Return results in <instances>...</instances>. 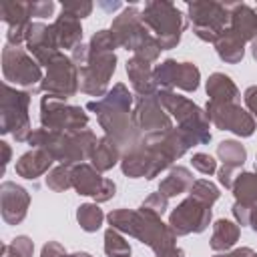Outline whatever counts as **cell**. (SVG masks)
<instances>
[{"instance_id": "6da1fadb", "label": "cell", "mask_w": 257, "mask_h": 257, "mask_svg": "<svg viewBox=\"0 0 257 257\" xmlns=\"http://www.w3.org/2000/svg\"><path fill=\"white\" fill-rule=\"evenodd\" d=\"M14 56L18 60V66L14 64V70H8L6 78H10L12 82H18V84L36 82L38 80V68L34 66V62L30 58H26V54L20 50H14Z\"/></svg>"}, {"instance_id": "7a4b0ae2", "label": "cell", "mask_w": 257, "mask_h": 257, "mask_svg": "<svg viewBox=\"0 0 257 257\" xmlns=\"http://www.w3.org/2000/svg\"><path fill=\"white\" fill-rule=\"evenodd\" d=\"M42 157H44V155H42V153H38V151L24 155V157L20 159V163L16 165L18 173H22L26 179H32V177H36L38 173H42V171H44V169L50 165V161H44V163H36V161H40Z\"/></svg>"}, {"instance_id": "3957f363", "label": "cell", "mask_w": 257, "mask_h": 257, "mask_svg": "<svg viewBox=\"0 0 257 257\" xmlns=\"http://www.w3.org/2000/svg\"><path fill=\"white\" fill-rule=\"evenodd\" d=\"M235 239H237V227L229 221H219L215 237H213V247L215 249H225V247L233 245Z\"/></svg>"}, {"instance_id": "277c9868", "label": "cell", "mask_w": 257, "mask_h": 257, "mask_svg": "<svg viewBox=\"0 0 257 257\" xmlns=\"http://www.w3.org/2000/svg\"><path fill=\"white\" fill-rule=\"evenodd\" d=\"M78 221L82 223V227L86 231H94V229H98V225L102 221V213L94 205H82L78 209Z\"/></svg>"}, {"instance_id": "5b68a950", "label": "cell", "mask_w": 257, "mask_h": 257, "mask_svg": "<svg viewBox=\"0 0 257 257\" xmlns=\"http://www.w3.org/2000/svg\"><path fill=\"white\" fill-rule=\"evenodd\" d=\"M237 197L243 201H255L257 199V177L255 175H243L235 189Z\"/></svg>"}, {"instance_id": "8992f818", "label": "cell", "mask_w": 257, "mask_h": 257, "mask_svg": "<svg viewBox=\"0 0 257 257\" xmlns=\"http://www.w3.org/2000/svg\"><path fill=\"white\" fill-rule=\"evenodd\" d=\"M219 155H221L223 159H227V163H233V165L243 163V159H245V151H243V147H239L237 143H231V141L221 143V147H219Z\"/></svg>"}, {"instance_id": "52a82bcc", "label": "cell", "mask_w": 257, "mask_h": 257, "mask_svg": "<svg viewBox=\"0 0 257 257\" xmlns=\"http://www.w3.org/2000/svg\"><path fill=\"white\" fill-rule=\"evenodd\" d=\"M116 249H122L124 253H131L128 245H126L120 237H116L112 231H108V233H106V253H108V255H116Z\"/></svg>"}, {"instance_id": "ba28073f", "label": "cell", "mask_w": 257, "mask_h": 257, "mask_svg": "<svg viewBox=\"0 0 257 257\" xmlns=\"http://www.w3.org/2000/svg\"><path fill=\"white\" fill-rule=\"evenodd\" d=\"M193 165H195L199 171H203V173H213V171H215V161H213L209 155H195Z\"/></svg>"}, {"instance_id": "9c48e42d", "label": "cell", "mask_w": 257, "mask_h": 257, "mask_svg": "<svg viewBox=\"0 0 257 257\" xmlns=\"http://www.w3.org/2000/svg\"><path fill=\"white\" fill-rule=\"evenodd\" d=\"M247 102H249V106L255 110V114H257V88H249L247 90Z\"/></svg>"}]
</instances>
